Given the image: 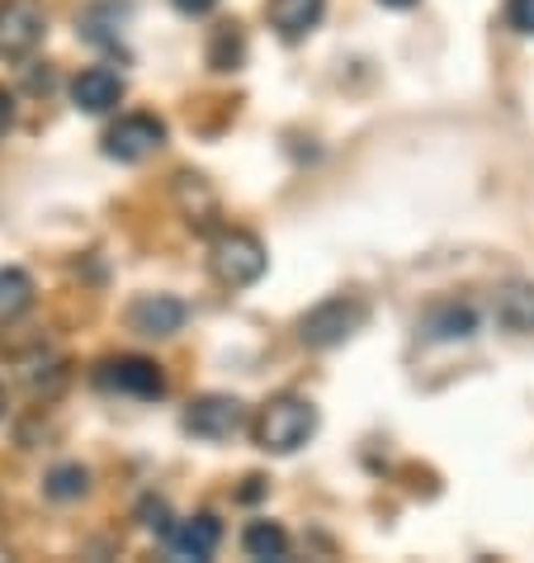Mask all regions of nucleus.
Segmentation results:
<instances>
[{
	"label": "nucleus",
	"mask_w": 534,
	"mask_h": 563,
	"mask_svg": "<svg viewBox=\"0 0 534 563\" xmlns=\"http://www.w3.org/2000/svg\"><path fill=\"white\" fill-rule=\"evenodd\" d=\"M218 544H223V526H218V516H209V511H199L170 530V550H176V559L203 563V559L218 554Z\"/></svg>",
	"instance_id": "9d476101"
},
{
	"label": "nucleus",
	"mask_w": 534,
	"mask_h": 563,
	"mask_svg": "<svg viewBox=\"0 0 534 563\" xmlns=\"http://www.w3.org/2000/svg\"><path fill=\"white\" fill-rule=\"evenodd\" d=\"M365 318H369V308L359 299H326L298 322V336H303V346H312V351H332L341 341H351L359 327H365Z\"/></svg>",
	"instance_id": "7ed1b4c3"
},
{
	"label": "nucleus",
	"mask_w": 534,
	"mask_h": 563,
	"mask_svg": "<svg viewBox=\"0 0 534 563\" xmlns=\"http://www.w3.org/2000/svg\"><path fill=\"white\" fill-rule=\"evenodd\" d=\"M0 417H5V388H0Z\"/></svg>",
	"instance_id": "5701e85b"
},
{
	"label": "nucleus",
	"mask_w": 534,
	"mask_h": 563,
	"mask_svg": "<svg viewBox=\"0 0 534 563\" xmlns=\"http://www.w3.org/2000/svg\"><path fill=\"white\" fill-rule=\"evenodd\" d=\"M29 303H34V279L20 265H0V322L20 318Z\"/></svg>",
	"instance_id": "4468645a"
},
{
	"label": "nucleus",
	"mask_w": 534,
	"mask_h": 563,
	"mask_svg": "<svg viewBox=\"0 0 534 563\" xmlns=\"http://www.w3.org/2000/svg\"><path fill=\"white\" fill-rule=\"evenodd\" d=\"M322 10H326V0H270V24L285 38H303L318 29Z\"/></svg>",
	"instance_id": "ddd939ff"
},
{
	"label": "nucleus",
	"mask_w": 534,
	"mask_h": 563,
	"mask_svg": "<svg viewBox=\"0 0 534 563\" xmlns=\"http://www.w3.org/2000/svg\"><path fill=\"white\" fill-rule=\"evenodd\" d=\"M312 431H318V408L298 394L270 398L260 408V421H256V441H260V450H270V455H293V450H303Z\"/></svg>",
	"instance_id": "f257e3e1"
},
{
	"label": "nucleus",
	"mask_w": 534,
	"mask_h": 563,
	"mask_svg": "<svg viewBox=\"0 0 534 563\" xmlns=\"http://www.w3.org/2000/svg\"><path fill=\"white\" fill-rule=\"evenodd\" d=\"M492 318H497V327H507L515 336L534 332V285L530 279H507V285L497 289Z\"/></svg>",
	"instance_id": "9b49d317"
},
{
	"label": "nucleus",
	"mask_w": 534,
	"mask_h": 563,
	"mask_svg": "<svg viewBox=\"0 0 534 563\" xmlns=\"http://www.w3.org/2000/svg\"><path fill=\"white\" fill-rule=\"evenodd\" d=\"M379 5H388V10H412L416 0H379Z\"/></svg>",
	"instance_id": "4be33fe9"
},
{
	"label": "nucleus",
	"mask_w": 534,
	"mask_h": 563,
	"mask_svg": "<svg viewBox=\"0 0 534 563\" xmlns=\"http://www.w3.org/2000/svg\"><path fill=\"white\" fill-rule=\"evenodd\" d=\"M48 34V20L34 0H5L0 5V57H29Z\"/></svg>",
	"instance_id": "0eeeda50"
},
{
	"label": "nucleus",
	"mask_w": 534,
	"mask_h": 563,
	"mask_svg": "<svg viewBox=\"0 0 534 563\" xmlns=\"http://www.w3.org/2000/svg\"><path fill=\"white\" fill-rule=\"evenodd\" d=\"M43 493H48L53 503H76V497L90 493V474L81 464H57L48 474V483H43Z\"/></svg>",
	"instance_id": "dca6fc26"
},
{
	"label": "nucleus",
	"mask_w": 534,
	"mask_h": 563,
	"mask_svg": "<svg viewBox=\"0 0 534 563\" xmlns=\"http://www.w3.org/2000/svg\"><path fill=\"white\" fill-rule=\"evenodd\" d=\"M209 265H213V279L227 289H246L256 285V279L265 275V265H270V256H265V246L256 232H242V228H227L218 232L213 246H209Z\"/></svg>",
	"instance_id": "f03ea898"
},
{
	"label": "nucleus",
	"mask_w": 534,
	"mask_h": 563,
	"mask_svg": "<svg viewBox=\"0 0 534 563\" xmlns=\"http://www.w3.org/2000/svg\"><path fill=\"white\" fill-rule=\"evenodd\" d=\"M507 20L521 34H534V0H507Z\"/></svg>",
	"instance_id": "6ab92c4d"
},
{
	"label": "nucleus",
	"mask_w": 534,
	"mask_h": 563,
	"mask_svg": "<svg viewBox=\"0 0 534 563\" xmlns=\"http://www.w3.org/2000/svg\"><path fill=\"white\" fill-rule=\"evenodd\" d=\"M478 332V312H474V303H440V308H431V318H426V336L431 341H468Z\"/></svg>",
	"instance_id": "f8f14e48"
},
{
	"label": "nucleus",
	"mask_w": 534,
	"mask_h": 563,
	"mask_svg": "<svg viewBox=\"0 0 534 563\" xmlns=\"http://www.w3.org/2000/svg\"><path fill=\"white\" fill-rule=\"evenodd\" d=\"M246 421V408L227 394H199L190 408H185V431L199 435V441H227L237 435Z\"/></svg>",
	"instance_id": "423d86ee"
},
{
	"label": "nucleus",
	"mask_w": 534,
	"mask_h": 563,
	"mask_svg": "<svg viewBox=\"0 0 534 563\" xmlns=\"http://www.w3.org/2000/svg\"><path fill=\"white\" fill-rule=\"evenodd\" d=\"M170 5H176L180 14H209V10L218 5V0H170Z\"/></svg>",
	"instance_id": "412c9836"
},
{
	"label": "nucleus",
	"mask_w": 534,
	"mask_h": 563,
	"mask_svg": "<svg viewBox=\"0 0 534 563\" xmlns=\"http://www.w3.org/2000/svg\"><path fill=\"white\" fill-rule=\"evenodd\" d=\"M71 100L81 114H109V109H119V100H123V76L109 67H86L71 81Z\"/></svg>",
	"instance_id": "1a4fd4ad"
},
{
	"label": "nucleus",
	"mask_w": 534,
	"mask_h": 563,
	"mask_svg": "<svg viewBox=\"0 0 534 563\" xmlns=\"http://www.w3.org/2000/svg\"><path fill=\"white\" fill-rule=\"evenodd\" d=\"M242 550L251 559H289V536H285V526H275V521H251L246 526V536H242Z\"/></svg>",
	"instance_id": "2eb2a0df"
},
{
	"label": "nucleus",
	"mask_w": 534,
	"mask_h": 563,
	"mask_svg": "<svg viewBox=\"0 0 534 563\" xmlns=\"http://www.w3.org/2000/svg\"><path fill=\"white\" fill-rule=\"evenodd\" d=\"M185 318H190V308H185L176 294H143V299H133V308H129V327L137 336H176Z\"/></svg>",
	"instance_id": "6e6552de"
},
{
	"label": "nucleus",
	"mask_w": 534,
	"mask_h": 563,
	"mask_svg": "<svg viewBox=\"0 0 534 563\" xmlns=\"http://www.w3.org/2000/svg\"><path fill=\"white\" fill-rule=\"evenodd\" d=\"M209 62H213L218 71H232V67H237V62H242V29H237V24H223V29H218V34H213Z\"/></svg>",
	"instance_id": "f3484780"
},
{
	"label": "nucleus",
	"mask_w": 534,
	"mask_h": 563,
	"mask_svg": "<svg viewBox=\"0 0 534 563\" xmlns=\"http://www.w3.org/2000/svg\"><path fill=\"white\" fill-rule=\"evenodd\" d=\"M137 521H143V530H152V536H162V540H170V507H166V497H143L137 503Z\"/></svg>",
	"instance_id": "a211bd4d"
},
{
	"label": "nucleus",
	"mask_w": 534,
	"mask_h": 563,
	"mask_svg": "<svg viewBox=\"0 0 534 563\" xmlns=\"http://www.w3.org/2000/svg\"><path fill=\"white\" fill-rule=\"evenodd\" d=\"M162 143H166V123L156 114H123L114 129L104 133V156L109 162L133 166V162H147Z\"/></svg>",
	"instance_id": "20e7f679"
},
{
	"label": "nucleus",
	"mask_w": 534,
	"mask_h": 563,
	"mask_svg": "<svg viewBox=\"0 0 534 563\" xmlns=\"http://www.w3.org/2000/svg\"><path fill=\"white\" fill-rule=\"evenodd\" d=\"M100 388H109V394H129V398H162L166 374L147 355H114L100 365Z\"/></svg>",
	"instance_id": "39448f33"
},
{
	"label": "nucleus",
	"mask_w": 534,
	"mask_h": 563,
	"mask_svg": "<svg viewBox=\"0 0 534 563\" xmlns=\"http://www.w3.org/2000/svg\"><path fill=\"white\" fill-rule=\"evenodd\" d=\"M10 123H14V96H10L5 86H0V133H5Z\"/></svg>",
	"instance_id": "aec40b11"
}]
</instances>
